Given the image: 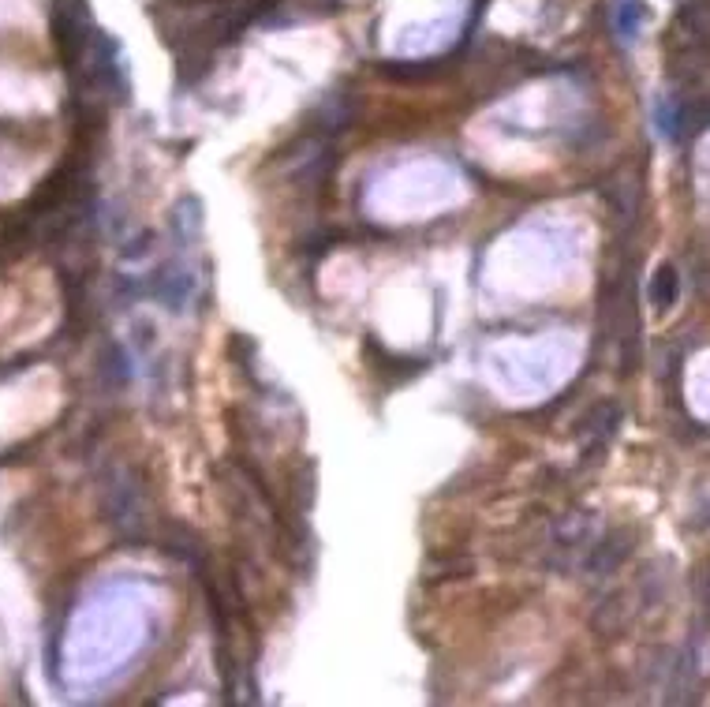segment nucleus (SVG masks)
<instances>
[{
    "label": "nucleus",
    "instance_id": "f257e3e1",
    "mask_svg": "<svg viewBox=\"0 0 710 707\" xmlns=\"http://www.w3.org/2000/svg\"><path fill=\"white\" fill-rule=\"evenodd\" d=\"M655 292V303L658 307H669L673 303V292H676V273H673V266H662L658 270V289H651Z\"/></svg>",
    "mask_w": 710,
    "mask_h": 707
},
{
    "label": "nucleus",
    "instance_id": "f03ea898",
    "mask_svg": "<svg viewBox=\"0 0 710 707\" xmlns=\"http://www.w3.org/2000/svg\"><path fill=\"white\" fill-rule=\"evenodd\" d=\"M617 26H621V34H625L628 42L636 38V30H639V5H636V0L621 5V12H617Z\"/></svg>",
    "mask_w": 710,
    "mask_h": 707
}]
</instances>
